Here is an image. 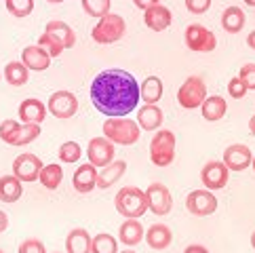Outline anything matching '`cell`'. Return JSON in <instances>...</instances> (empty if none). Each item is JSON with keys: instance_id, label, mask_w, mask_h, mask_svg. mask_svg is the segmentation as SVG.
<instances>
[{"instance_id": "1", "label": "cell", "mask_w": 255, "mask_h": 253, "mask_svg": "<svg viewBox=\"0 0 255 253\" xmlns=\"http://www.w3.org/2000/svg\"><path fill=\"white\" fill-rule=\"evenodd\" d=\"M91 102L95 110L112 116H127L137 108L139 102V85L133 74L127 70H104L91 83Z\"/></svg>"}, {"instance_id": "2", "label": "cell", "mask_w": 255, "mask_h": 253, "mask_svg": "<svg viewBox=\"0 0 255 253\" xmlns=\"http://www.w3.org/2000/svg\"><path fill=\"white\" fill-rule=\"evenodd\" d=\"M114 207L125 220H137L148 211V196H145L141 188L125 186L118 190L114 198Z\"/></svg>"}, {"instance_id": "3", "label": "cell", "mask_w": 255, "mask_h": 253, "mask_svg": "<svg viewBox=\"0 0 255 253\" xmlns=\"http://www.w3.org/2000/svg\"><path fill=\"white\" fill-rule=\"evenodd\" d=\"M139 133L141 126L127 116H112L104 123V137L121 146H133L139 139Z\"/></svg>"}, {"instance_id": "4", "label": "cell", "mask_w": 255, "mask_h": 253, "mask_svg": "<svg viewBox=\"0 0 255 253\" xmlns=\"http://www.w3.org/2000/svg\"><path fill=\"white\" fill-rule=\"evenodd\" d=\"M125 28H127V23L121 15L108 13L93 28L91 38H93L97 44H112V42H118L125 36Z\"/></svg>"}, {"instance_id": "5", "label": "cell", "mask_w": 255, "mask_h": 253, "mask_svg": "<svg viewBox=\"0 0 255 253\" xmlns=\"http://www.w3.org/2000/svg\"><path fill=\"white\" fill-rule=\"evenodd\" d=\"M175 158V135L173 131L162 129L150 141V160L156 167H169Z\"/></svg>"}, {"instance_id": "6", "label": "cell", "mask_w": 255, "mask_h": 253, "mask_svg": "<svg viewBox=\"0 0 255 253\" xmlns=\"http://www.w3.org/2000/svg\"><path fill=\"white\" fill-rule=\"evenodd\" d=\"M205 99H207V87L200 76H188L177 91V102L181 108H186V110L200 108Z\"/></svg>"}, {"instance_id": "7", "label": "cell", "mask_w": 255, "mask_h": 253, "mask_svg": "<svg viewBox=\"0 0 255 253\" xmlns=\"http://www.w3.org/2000/svg\"><path fill=\"white\" fill-rule=\"evenodd\" d=\"M184 40H186V47L190 51H196V53H211L217 47L215 34L211 30H207L205 25H198V23L188 25L186 32H184Z\"/></svg>"}, {"instance_id": "8", "label": "cell", "mask_w": 255, "mask_h": 253, "mask_svg": "<svg viewBox=\"0 0 255 253\" xmlns=\"http://www.w3.org/2000/svg\"><path fill=\"white\" fill-rule=\"evenodd\" d=\"M47 110L55 116V119H61V121L72 119V116L78 112V99L70 91H55L49 97Z\"/></svg>"}, {"instance_id": "9", "label": "cell", "mask_w": 255, "mask_h": 253, "mask_svg": "<svg viewBox=\"0 0 255 253\" xmlns=\"http://www.w3.org/2000/svg\"><path fill=\"white\" fill-rule=\"evenodd\" d=\"M42 160L36 156V154H19L15 160H13V175L19 179V182H36L40 177V171H42Z\"/></svg>"}, {"instance_id": "10", "label": "cell", "mask_w": 255, "mask_h": 253, "mask_svg": "<svg viewBox=\"0 0 255 253\" xmlns=\"http://www.w3.org/2000/svg\"><path fill=\"white\" fill-rule=\"evenodd\" d=\"M186 207H188L190 213L196 215V218H205V215H211L217 209V196L207 188L194 190V192L188 194Z\"/></svg>"}, {"instance_id": "11", "label": "cell", "mask_w": 255, "mask_h": 253, "mask_svg": "<svg viewBox=\"0 0 255 253\" xmlns=\"http://www.w3.org/2000/svg\"><path fill=\"white\" fill-rule=\"evenodd\" d=\"M228 179H230V171H228V167L224 165L222 160H211L207 162V165L203 167V171H200V182H203V186L207 190H222L226 188Z\"/></svg>"}, {"instance_id": "12", "label": "cell", "mask_w": 255, "mask_h": 253, "mask_svg": "<svg viewBox=\"0 0 255 253\" xmlns=\"http://www.w3.org/2000/svg\"><path fill=\"white\" fill-rule=\"evenodd\" d=\"M145 196H148V209L154 215H167L171 211L173 198L165 184H158V182L150 184L148 190H145Z\"/></svg>"}, {"instance_id": "13", "label": "cell", "mask_w": 255, "mask_h": 253, "mask_svg": "<svg viewBox=\"0 0 255 253\" xmlns=\"http://www.w3.org/2000/svg\"><path fill=\"white\" fill-rule=\"evenodd\" d=\"M89 162L93 167H106L114 160V143L106 137H93L87 148Z\"/></svg>"}, {"instance_id": "14", "label": "cell", "mask_w": 255, "mask_h": 253, "mask_svg": "<svg viewBox=\"0 0 255 253\" xmlns=\"http://www.w3.org/2000/svg\"><path fill=\"white\" fill-rule=\"evenodd\" d=\"M253 154L251 150L245 146V143H232L224 150V165L228 167V171H245L247 167H251Z\"/></svg>"}, {"instance_id": "15", "label": "cell", "mask_w": 255, "mask_h": 253, "mask_svg": "<svg viewBox=\"0 0 255 253\" xmlns=\"http://www.w3.org/2000/svg\"><path fill=\"white\" fill-rule=\"evenodd\" d=\"M17 112H19V119H21L23 125H40L49 110L44 108V104L40 102V99L28 97L19 104V110Z\"/></svg>"}, {"instance_id": "16", "label": "cell", "mask_w": 255, "mask_h": 253, "mask_svg": "<svg viewBox=\"0 0 255 253\" xmlns=\"http://www.w3.org/2000/svg\"><path fill=\"white\" fill-rule=\"evenodd\" d=\"M143 23L145 28H150L152 32H165L171 25V11L165 4H154L148 11H143Z\"/></svg>"}, {"instance_id": "17", "label": "cell", "mask_w": 255, "mask_h": 253, "mask_svg": "<svg viewBox=\"0 0 255 253\" xmlns=\"http://www.w3.org/2000/svg\"><path fill=\"white\" fill-rule=\"evenodd\" d=\"M51 55L42 47L38 44H32V47H25L21 51V63L28 70H34V72H42L51 66Z\"/></svg>"}, {"instance_id": "18", "label": "cell", "mask_w": 255, "mask_h": 253, "mask_svg": "<svg viewBox=\"0 0 255 253\" xmlns=\"http://www.w3.org/2000/svg\"><path fill=\"white\" fill-rule=\"evenodd\" d=\"M72 186H74L80 194H89L93 192V188L97 186V171L91 162H85L74 171V177H72Z\"/></svg>"}, {"instance_id": "19", "label": "cell", "mask_w": 255, "mask_h": 253, "mask_svg": "<svg viewBox=\"0 0 255 253\" xmlns=\"http://www.w3.org/2000/svg\"><path fill=\"white\" fill-rule=\"evenodd\" d=\"M173 241V234H171V228L165 224H152L148 230H145V243L156 249V251H165Z\"/></svg>"}, {"instance_id": "20", "label": "cell", "mask_w": 255, "mask_h": 253, "mask_svg": "<svg viewBox=\"0 0 255 253\" xmlns=\"http://www.w3.org/2000/svg\"><path fill=\"white\" fill-rule=\"evenodd\" d=\"M162 121H165V114H162V110L156 104H145L141 110H137V125L145 131L158 129Z\"/></svg>"}, {"instance_id": "21", "label": "cell", "mask_w": 255, "mask_h": 253, "mask_svg": "<svg viewBox=\"0 0 255 253\" xmlns=\"http://www.w3.org/2000/svg\"><path fill=\"white\" fill-rule=\"evenodd\" d=\"M125 171H127L125 160H112L110 165L102 167V171L97 173V188H110L125 175Z\"/></svg>"}, {"instance_id": "22", "label": "cell", "mask_w": 255, "mask_h": 253, "mask_svg": "<svg viewBox=\"0 0 255 253\" xmlns=\"http://www.w3.org/2000/svg\"><path fill=\"white\" fill-rule=\"evenodd\" d=\"M226 110H228V106H226V99L222 95H211V97H207L203 106H200V112H203V119L209 121V123H217V121H222L224 116H226Z\"/></svg>"}, {"instance_id": "23", "label": "cell", "mask_w": 255, "mask_h": 253, "mask_svg": "<svg viewBox=\"0 0 255 253\" xmlns=\"http://www.w3.org/2000/svg\"><path fill=\"white\" fill-rule=\"evenodd\" d=\"M91 243L93 239L85 228H74L66 237V253H91Z\"/></svg>"}, {"instance_id": "24", "label": "cell", "mask_w": 255, "mask_h": 253, "mask_svg": "<svg viewBox=\"0 0 255 253\" xmlns=\"http://www.w3.org/2000/svg\"><path fill=\"white\" fill-rule=\"evenodd\" d=\"M143 237H145L143 226L137 220H125L123 226L118 228V239H121L123 245H129V247L139 245Z\"/></svg>"}, {"instance_id": "25", "label": "cell", "mask_w": 255, "mask_h": 253, "mask_svg": "<svg viewBox=\"0 0 255 253\" xmlns=\"http://www.w3.org/2000/svg\"><path fill=\"white\" fill-rule=\"evenodd\" d=\"M44 32H49V34L55 36V38L63 44V49H72V47L76 44V34H74V30H72L66 21H57V19H53V21H49V23H47V28H44Z\"/></svg>"}, {"instance_id": "26", "label": "cell", "mask_w": 255, "mask_h": 253, "mask_svg": "<svg viewBox=\"0 0 255 253\" xmlns=\"http://www.w3.org/2000/svg\"><path fill=\"white\" fill-rule=\"evenodd\" d=\"M23 194L21 182L15 175H2L0 177V201L2 203H17Z\"/></svg>"}, {"instance_id": "27", "label": "cell", "mask_w": 255, "mask_h": 253, "mask_svg": "<svg viewBox=\"0 0 255 253\" xmlns=\"http://www.w3.org/2000/svg\"><path fill=\"white\" fill-rule=\"evenodd\" d=\"M222 28L228 34H239L245 28V11L239 6H228L222 15Z\"/></svg>"}, {"instance_id": "28", "label": "cell", "mask_w": 255, "mask_h": 253, "mask_svg": "<svg viewBox=\"0 0 255 253\" xmlns=\"http://www.w3.org/2000/svg\"><path fill=\"white\" fill-rule=\"evenodd\" d=\"M139 97L145 104H156L162 97V80L158 76H145V80L139 85Z\"/></svg>"}, {"instance_id": "29", "label": "cell", "mask_w": 255, "mask_h": 253, "mask_svg": "<svg viewBox=\"0 0 255 253\" xmlns=\"http://www.w3.org/2000/svg\"><path fill=\"white\" fill-rule=\"evenodd\" d=\"M4 80L11 87H21L28 83V78H30V70L23 66L21 61H11V63H6V68H4Z\"/></svg>"}, {"instance_id": "30", "label": "cell", "mask_w": 255, "mask_h": 253, "mask_svg": "<svg viewBox=\"0 0 255 253\" xmlns=\"http://www.w3.org/2000/svg\"><path fill=\"white\" fill-rule=\"evenodd\" d=\"M61 179H63V171L59 165H44L42 171H40V177H38V182L47 188V190H57L59 184H61Z\"/></svg>"}, {"instance_id": "31", "label": "cell", "mask_w": 255, "mask_h": 253, "mask_svg": "<svg viewBox=\"0 0 255 253\" xmlns=\"http://www.w3.org/2000/svg\"><path fill=\"white\" fill-rule=\"evenodd\" d=\"M19 133H21V125L17 121L0 123V139L8 143V146H19Z\"/></svg>"}, {"instance_id": "32", "label": "cell", "mask_w": 255, "mask_h": 253, "mask_svg": "<svg viewBox=\"0 0 255 253\" xmlns=\"http://www.w3.org/2000/svg\"><path fill=\"white\" fill-rule=\"evenodd\" d=\"M91 253H118V243L112 234L102 232L91 243Z\"/></svg>"}, {"instance_id": "33", "label": "cell", "mask_w": 255, "mask_h": 253, "mask_svg": "<svg viewBox=\"0 0 255 253\" xmlns=\"http://www.w3.org/2000/svg\"><path fill=\"white\" fill-rule=\"evenodd\" d=\"M83 8H85L87 15L102 19V17H106L108 13H110L112 0H83Z\"/></svg>"}, {"instance_id": "34", "label": "cell", "mask_w": 255, "mask_h": 253, "mask_svg": "<svg viewBox=\"0 0 255 253\" xmlns=\"http://www.w3.org/2000/svg\"><path fill=\"white\" fill-rule=\"evenodd\" d=\"M38 47H42V49L47 51L53 59L59 57L61 53L66 51V49H63V44H61V42H59L53 34H49V32H42V34H40V38H38Z\"/></svg>"}, {"instance_id": "35", "label": "cell", "mask_w": 255, "mask_h": 253, "mask_svg": "<svg viewBox=\"0 0 255 253\" xmlns=\"http://www.w3.org/2000/svg\"><path fill=\"white\" fill-rule=\"evenodd\" d=\"M6 11L13 17H28L34 11V0H4Z\"/></svg>"}, {"instance_id": "36", "label": "cell", "mask_w": 255, "mask_h": 253, "mask_svg": "<svg viewBox=\"0 0 255 253\" xmlns=\"http://www.w3.org/2000/svg\"><path fill=\"white\" fill-rule=\"evenodd\" d=\"M80 154H83V150H80L76 141H66V143H61V148H59V160H63V162H76V160H80Z\"/></svg>"}, {"instance_id": "37", "label": "cell", "mask_w": 255, "mask_h": 253, "mask_svg": "<svg viewBox=\"0 0 255 253\" xmlns=\"http://www.w3.org/2000/svg\"><path fill=\"white\" fill-rule=\"evenodd\" d=\"M239 78L247 87V91H255V63H245L239 72Z\"/></svg>"}, {"instance_id": "38", "label": "cell", "mask_w": 255, "mask_h": 253, "mask_svg": "<svg viewBox=\"0 0 255 253\" xmlns=\"http://www.w3.org/2000/svg\"><path fill=\"white\" fill-rule=\"evenodd\" d=\"M40 135V125H21V133H19V146L32 143L36 137Z\"/></svg>"}, {"instance_id": "39", "label": "cell", "mask_w": 255, "mask_h": 253, "mask_svg": "<svg viewBox=\"0 0 255 253\" xmlns=\"http://www.w3.org/2000/svg\"><path fill=\"white\" fill-rule=\"evenodd\" d=\"M228 93H230L232 99H243L247 95V87L243 85V80L239 76H234V78H230V83H228Z\"/></svg>"}, {"instance_id": "40", "label": "cell", "mask_w": 255, "mask_h": 253, "mask_svg": "<svg viewBox=\"0 0 255 253\" xmlns=\"http://www.w3.org/2000/svg\"><path fill=\"white\" fill-rule=\"evenodd\" d=\"M19 253H47V251H44L42 241L28 239V241H23L21 245H19Z\"/></svg>"}, {"instance_id": "41", "label": "cell", "mask_w": 255, "mask_h": 253, "mask_svg": "<svg viewBox=\"0 0 255 253\" xmlns=\"http://www.w3.org/2000/svg\"><path fill=\"white\" fill-rule=\"evenodd\" d=\"M209 6H211V0H186V8L194 15L205 13Z\"/></svg>"}, {"instance_id": "42", "label": "cell", "mask_w": 255, "mask_h": 253, "mask_svg": "<svg viewBox=\"0 0 255 253\" xmlns=\"http://www.w3.org/2000/svg\"><path fill=\"white\" fill-rule=\"evenodd\" d=\"M133 4L137 6V8H143V11H148L150 6L158 4V0H133Z\"/></svg>"}, {"instance_id": "43", "label": "cell", "mask_w": 255, "mask_h": 253, "mask_svg": "<svg viewBox=\"0 0 255 253\" xmlns=\"http://www.w3.org/2000/svg\"><path fill=\"white\" fill-rule=\"evenodd\" d=\"M184 253H209V249L203 245H190V247H186Z\"/></svg>"}, {"instance_id": "44", "label": "cell", "mask_w": 255, "mask_h": 253, "mask_svg": "<svg viewBox=\"0 0 255 253\" xmlns=\"http://www.w3.org/2000/svg\"><path fill=\"white\" fill-rule=\"evenodd\" d=\"M6 228H8V218H6L4 211H0V234H2Z\"/></svg>"}, {"instance_id": "45", "label": "cell", "mask_w": 255, "mask_h": 253, "mask_svg": "<svg viewBox=\"0 0 255 253\" xmlns=\"http://www.w3.org/2000/svg\"><path fill=\"white\" fill-rule=\"evenodd\" d=\"M247 44H249V47L255 51V30H253V32L247 36Z\"/></svg>"}, {"instance_id": "46", "label": "cell", "mask_w": 255, "mask_h": 253, "mask_svg": "<svg viewBox=\"0 0 255 253\" xmlns=\"http://www.w3.org/2000/svg\"><path fill=\"white\" fill-rule=\"evenodd\" d=\"M249 131H251V135L255 137V114L251 116V121H249Z\"/></svg>"}, {"instance_id": "47", "label": "cell", "mask_w": 255, "mask_h": 253, "mask_svg": "<svg viewBox=\"0 0 255 253\" xmlns=\"http://www.w3.org/2000/svg\"><path fill=\"white\" fill-rule=\"evenodd\" d=\"M47 2H51V4H59V2H63V0H47Z\"/></svg>"}, {"instance_id": "48", "label": "cell", "mask_w": 255, "mask_h": 253, "mask_svg": "<svg viewBox=\"0 0 255 253\" xmlns=\"http://www.w3.org/2000/svg\"><path fill=\"white\" fill-rule=\"evenodd\" d=\"M247 2V6H255V0H245Z\"/></svg>"}, {"instance_id": "49", "label": "cell", "mask_w": 255, "mask_h": 253, "mask_svg": "<svg viewBox=\"0 0 255 253\" xmlns=\"http://www.w3.org/2000/svg\"><path fill=\"white\" fill-rule=\"evenodd\" d=\"M251 245H253V249H255V232L251 234Z\"/></svg>"}, {"instance_id": "50", "label": "cell", "mask_w": 255, "mask_h": 253, "mask_svg": "<svg viewBox=\"0 0 255 253\" xmlns=\"http://www.w3.org/2000/svg\"><path fill=\"white\" fill-rule=\"evenodd\" d=\"M123 253H137V251H133V249H127V251H123Z\"/></svg>"}, {"instance_id": "51", "label": "cell", "mask_w": 255, "mask_h": 253, "mask_svg": "<svg viewBox=\"0 0 255 253\" xmlns=\"http://www.w3.org/2000/svg\"><path fill=\"white\" fill-rule=\"evenodd\" d=\"M251 167H253V171H255V156H253V160H251Z\"/></svg>"}, {"instance_id": "52", "label": "cell", "mask_w": 255, "mask_h": 253, "mask_svg": "<svg viewBox=\"0 0 255 253\" xmlns=\"http://www.w3.org/2000/svg\"><path fill=\"white\" fill-rule=\"evenodd\" d=\"M0 253H4V251H2V249H0Z\"/></svg>"}, {"instance_id": "53", "label": "cell", "mask_w": 255, "mask_h": 253, "mask_svg": "<svg viewBox=\"0 0 255 253\" xmlns=\"http://www.w3.org/2000/svg\"><path fill=\"white\" fill-rule=\"evenodd\" d=\"M0 78H2V74H0Z\"/></svg>"}, {"instance_id": "54", "label": "cell", "mask_w": 255, "mask_h": 253, "mask_svg": "<svg viewBox=\"0 0 255 253\" xmlns=\"http://www.w3.org/2000/svg\"><path fill=\"white\" fill-rule=\"evenodd\" d=\"M55 253H59V251H55Z\"/></svg>"}]
</instances>
